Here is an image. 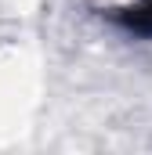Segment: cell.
<instances>
[{"instance_id":"cell-1","label":"cell","mask_w":152,"mask_h":155,"mask_svg":"<svg viewBox=\"0 0 152 155\" xmlns=\"http://www.w3.org/2000/svg\"><path fill=\"white\" fill-rule=\"evenodd\" d=\"M123 22H127L130 29H138V33H152V0L130 7V15H123Z\"/></svg>"}]
</instances>
